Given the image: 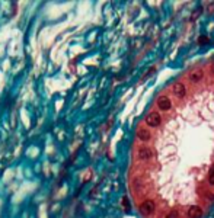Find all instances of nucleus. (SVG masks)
I'll list each match as a JSON object with an SVG mask.
<instances>
[{
    "label": "nucleus",
    "mask_w": 214,
    "mask_h": 218,
    "mask_svg": "<svg viewBox=\"0 0 214 218\" xmlns=\"http://www.w3.org/2000/svg\"><path fill=\"white\" fill-rule=\"evenodd\" d=\"M137 138L141 140V141H149L152 138V134L147 130H144V128H140V130L137 131Z\"/></svg>",
    "instance_id": "6e6552de"
},
{
    "label": "nucleus",
    "mask_w": 214,
    "mask_h": 218,
    "mask_svg": "<svg viewBox=\"0 0 214 218\" xmlns=\"http://www.w3.org/2000/svg\"><path fill=\"white\" fill-rule=\"evenodd\" d=\"M201 13V9H195V12L192 13V16H191V21H195L197 18H198V15Z\"/></svg>",
    "instance_id": "9b49d317"
},
{
    "label": "nucleus",
    "mask_w": 214,
    "mask_h": 218,
    "mask_svg": "<svg viewBox=\"0 0 214 218\" xmlns=\"http://www.w3.org/2000/svg\"><path fill=\"white\" fill-rule=\"evenodd\" d=\"M158 106L160 110H169L170 106H172V102H170L169 98H166V96H160L158 99Z\"/></svg>",
    "instance_id": "7ed1b4c3"
},
{
    "label": "nucleus",
    "mask_w": 214,
    "mask_h": 218,
    "mask_svg": "<svg viewBox=\"0 0 214 218\" xmlns=\"http://www.w3.org/2000/svg\"><path fill=\"white\" fill-rule=\"evenodd\" d=\"M205 42H208V38H205V36H203V38L198 39V44H200V45H201V44H205Z\"/></svg>",
    "instance_id": "ddd939ff"
},
{
    "label": "nucleus",
    "mask_w": 214,
    "mask_h": 218,
    "mask_svg": "<svg viewBox=\"0 0 214 218\" xmlns=\"http://www.w3.org/2000/svg\"><path fill=\"white\" fill-rule=\"evenodd\" d=\"M208 12H210V13H214V3H210V4H208Z\"/></svg>",
    "instance_id": "4468645a"
},
{
    "label": "nucleus",
    "mask_w": 214,
    "mask_h": 218,
    "mask_svg": "<svg viewBox=\"0 0 214 218\" xmlns=\"http://www.w3.org/2000/svg\"><path fill=\"white\" fill-rule=\"evenodd\" d=\"M179 217V214H178V211L176 209H173V211H170L169 214L166 215V218H178Z\"/></svg>",
    "instance_id": "9d476101"
},
{
    "label": "nucleus",
    "mask_w": 214,
    "mask_h": 218,
    "mask_svg": "<svg viewBox=\"0 0 214 218\" xmlns=\"http://www.w3.org/2000/svg\"><path fill=\"white\" fill-rule=\"evenodd\" d=\"M155 208H156V205H155V201L147 199V201H144V202L140 205V211H141V214H143V215H150V214L155 211Z\"/></svg>",
    "instance_id": "f257e3e1"
},
{
    "label": "nucleus",
    "mask_w": 214,
    "mask_h": 218,
    "mask_svg": "<svg viewBox=\"0 0 214 218\" xmlns=\"http://www.w3.org/2000/svg\"><path fill=\"white\" fill-rule=\"evenodd\" d=\"M203 77H204L203 68H195L194 71H191V74H189V80H191L192 83H198Z\"/></svg>",
    "instance_id": "0eeeda50"
},
{
    "label": "nucleus",
    "mask_w": 214,
    "mask_h": 218,
    "mask_svg": "<svg viewBox=\"0 0 214 218\" xmlns=\"http://www.w3.org/2000/svg\"><path fill=\"white\" fill-rule=\"evenodd\" d=\"M138 157H140L141 160H149V159L153 157V150L149 148V147H141V148L138 150Z\"/></svg>",
    "instance_id": "423d86ee"
},
{
    "label": "nucleus",
    "mask_w": 214,
    "mask_h": 218,
    "mask_svg": "<svg viewBox=\"0 0 214 218\" xmlns=\"http://www.w3.org/2000/svg\"><path fill=\"white\" fill-rule=\"evenodd\" d=\"M123 205H124V208L128 211V208H130V205H128V199H127V196H124L123 198Z\"/></svg>",
    "instance_id": "f8f14e48"
},
{
    "label": "nucleus",
    "mask_w": 214,
    "mask_h": 218,
    "mask_svg": "<svg viewBox=\"0 0 214 218\" xmlns=\"http://www.w3.org/2000/svg\"><path fill=\"white\" fill-rule=\"evenodd\" d=\"M188 217L189 218H201L203 217V209L198 205H192L188 209Z\"/></svg>",
    "instance_id": "39448f33"
},
{
    "label": "nucleus",
    "mask_w": 214,
    "mask_h": 218,
    "mask_svg": "<svg viewBox=\"0 0 214 218\" xmlns=\"http://www.w3.org/2000/svg\"><path fill=\"white\" fill-rule=\"evenodd\" d=\"M146 122L149 127H159L160 122H162V118H160V115L158 112H150L146 116Z\"/></svg>",
    "instance_id": "f03ea898"
},
{
    "label": "nucleus",
    "mask_w": 214,
    "mask_h": 218,
    "mask_svg": "<svg viewBox=\"0 0 214 218\" xmlns=\"http://www.w3.org/2000/svg\"><path fill=\"white\" fill-rule=\"evenodd\" d=\"M208 183L214 185V164L210 167V174H208Z\"/></svg>",
    "instance_id": "1a4fd4ad"
},
{
    "label": "nucleus",
    "mask_w": 214,
    "mask_h": 218,
    "mask_svg": "<svg viewBox=\"0 0 214 218\" xmlns=\"http://www.w3.org/2000/svg\"><path fill=\"white\" fill-rule=\"evenodd\" d=\"M211 73H214V67H211Z\"/></svg>",
    "instance_id": "2eb2a0df"
},
{
    "label": "nucleus",
    "mask_w": 214,
    "mask_h": 218,
    "mask_svg": "<svg viewBox=\"0 0 214 218\" xmlns=\"http://www.w3.org/2000/svg\"><path fill=\"white\" fill-rule=\"evenodd\" d=\"M172 90H173V95L176 98H184L187 95V87H185V85H182V83H175Z\"/></svg>",
    "instance_id": "20e7f679"
}]
</instances>
